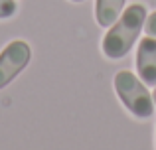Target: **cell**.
I'll return each mask as SVG.
<instances>
[{
    "instance_id": "cell-1",
    "label": "cell",
    "mask_w": 156,
    "mask_h": 150,
    "mask_svg": "<svg viewBox=\"0 0 156 150\" xmlns=\"http://www.w3.org/2000/svg\"><path fill=\"white\" fill-rule=\"evenodd\" d=\"M146 22V6L142 4H130L119 20L109 28V32L103 38V54L109 59H121L130 51L134 46L140 30L144 28Z\"/></svg>"
},
{
    "instance_id": "cell-2",
    "label": "cell",
    "mask_w": 156,
    "mask_h": 150,
    "mask_svg": "<svg viewBox=\"0 0 156 150\" xmlns=\"http://www.w3.org/2000/svg\"><path fill=\"white\" fill-rule=\"evenodd\" d=\"M115 89H117L119 99L122 101L126 109L138 119H148L154 113V99L148 93L146 85L133 75L130 71L122 69L115 75Z\"/></svg>"
},
{
    "instance_id": "cell-3",
    "label": "cell",
    "mask_w": 156,
    "mask_h": 150,
    "mask_svg": "<svg viewBox=\"0 0 156 150\" xmlns=\"http://www.w3.org/2000/svg\"><path fill=\"white\" fill-rule=\"evenodd\" d=\"M32 50L24 40H14L10 42L2 51H0V89L10 85L24 67L30 63Z\"/></svg>"
},
{
    "instance_id": "cell-4",
    "label": "cell",
    "mask_w": 156,
    "mask_h": 150,
    "mask_svg": "<svg viewBox=\"0 0 156 150\" xmlns=\"http://www.w3.org/2000/svg\"><path fill=\"white\" fill-rule=\"evenodd\" d=\"M136 69L144 85H156V40L142 38L136 50Z\"/></svg>"
},
{
    "instance_id": "cell-5",
    "label": "cell",
    "mask_w": 156,
    "mask_h": 150,
    "mask_svg": "<svg viewBox=\"0 0 156 150\" xmlns=\"http://www.w3.org/2000/svg\"><path fill=\"white\" fill-rule=\"evenodd\" d=\"M125 8V0H97L95 2V18L99 26L111 28L119 20Z\"/></svg>"
},
{
    "instance_id": "cell-6",
    "label": "cell",
    "mask_w": 156,
    "mask_h": 150,
    "mask_svg": "<svg viewBox=\"0 0 156 150\" xmlns=\"http://www.w3.org/2000/svg\"><path fill=\"white\" fill-rule=\"evenodd\" d=\"M18 4L16 0H0V18H10L16 14Z\"/></svg>"
},
{
    "instance_id": "cell-7",
    "label": "cell",
    "mask_w": 156,
    "mask_h": 150,
    "mask_svg": "<svg viewBox=\"0 0 156 150\" xmlns=\"http://www.w3.org/2000/svg\"><path fill=\"white\" fill-rule=\"evenodd\" d=\"M144 30L148 36H152V38H156V12H152V14L146 18L144 22Z\"/></svg>"
},
{
    "instance_id": "cell-8",
    "label": "cell",
    "mask_w": 156,
    "mask_h": 150,
    "mask_svg": "<svg viewBox=\"0 0 156 150\" xmlns=\"http://www.w3.org/2000/svg\"><path fill=\"white\" fill-rule=\"evenodd\" d=\"M152 99H154V105H156V89H154V93H152Z\"/></svg>"
},
{
    "instance_id": "cell-9",
    "label": "cell",
    "mask_w": 156,
    "mask_h": 150,
    "mask_svg": "<svg viewBox=\"0 0 156 150\" xmlns=\"http://www.w3.org/2000/svg\"><path fill=\"white\" fill-rule=\"evenodd\" d=\"M71 2H83V0H71Z\"/></svg>"
}]
</instances>
